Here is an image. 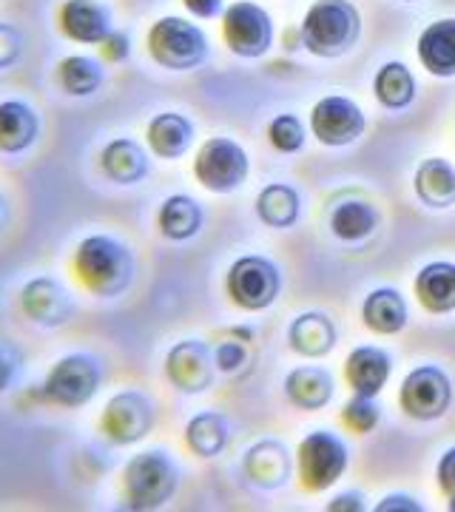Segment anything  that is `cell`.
Masks as SVG:
<instances>
[{"mask_svg":"<svg viewBox=\"0 0 455 512\" xmlns=\"http://www.w3.org/2000/svg\"><path fill=\"white\" fill-rule=\"evenodd\" d=\"M77 282L100 299H117L131 288L137 276V259L126 242L109 234L86 237L72 259Z\"/></svg>","mask_w":455,"mask_h":512,"instance_id":"cell-1","label":"cell"},{"mask_svg":"<svg viewBox=\"0 0 455 512\" xmlns=\"http://www.w3.org/2000/svg\"><path fill=\"white\" fill-rule=\"evenodd\" d=\"M299 32L310 55L342 57L362 37V15L350 0H316L299 23Z\"/></svg>","mask_w":455,"mask_h":512,"instance_id":"cell-2","label":"cell"},{"mask_svg":"<svg viewBox=\"0 0 455 512\" xmlns=\"http://www.w3.org/2000/svg\"><path fill=\"white\" fill-rule=\"evenodd\" d=\"M180 487V470L163 450H143L123 467V498L128 510L151 512L165 507Z\"/></svg>","mask_w":455,"mask_h":512,"instance_id":"cell-3","label":"cell"},{"mask_svg":"<svg viewBox=\"0 0 455 512\" xmlns=\"http://www.w3.org/2000/svg\"><path fill=\"white\" fill-rule=\"evenodd\" d=\"M148 55L168 72H194L208 57V37L197 23L168 15L160 18L146 37Z\"/></svg>","mask_w":455,"mask_h":512,"instance_id":"cell-4","label":"cell"},{"mask_svg":"<svg viewBox=\"0 0 455 512\" xmlns=\"http://www.w3.org/2000/svg\"><path fill=\"white\" fill-rule=\"evenodd\" d=\"M103 384V367L89 353H69L57 359L40 384V402L55 404L63 410H77L89 404Z\"/></svg>","mask_w":455,"mask_h":512,"instance_id":"cell-5","label":"cell"},{"mask_svg":"<svg viewBox=\"0 0 455 512\" xmlns=\"http://www.w3.org/2000/svg\"><path fill=\"white\" fill-rule=\"evenodd\" d=\"M350 450L336 433L313 430L296 447V478L305 493H325L345 476Z\"/></svg>","mask_w":455,"mask_h":512,"instance_id":"cell-6","label":"cell"},{"mask_svg":"<svg viewBox=\"0 0 455 512\" xmlns=\"http://www.w3.org/2000/svg\"><path fill=\"white\" fill-rule=\"evenodd\" d=\"M225 293L239 311H265L282 293V271L268 256H239L225 274Z\"/></svg>","mask_w":455,"mask_h":512,"instance_id":"cell-7","label":"cell"},{"mask_svg":"<svg viewBox=\"0 0 455 512\" xmlns=\"http://www.w3.org/2000/svg\"><path fill=\"white\" fill-rule=\"evenodd\" d=\"M251 174L248 151L231 137H208L194 157V177L211 194H231Z\"/></svg>","mask_w":455,"mask_h":512,"instance_id":"cell-8","label":"cell"},{"mask_svg":"<svg viewBox=\"0 0 455 512\" xmlns=\"http://www.w3.org/2000/svg\"><path fill=\"white\" fill-rule=\"evenodd\" d=\"M453 404V382L438 365H421L404 376L399 387V407L407 419L436 421Z\"/></svg>","mask_w":455,"mask_h":512,"instance_id":"cell-9","label":"cell"},{"mask_svg":"<svg viewBox=\"0 0 455 512\" xmlns=\"http://www.w3.org/2000/svg\"><path fill=\"white\" fill-rule=\"evenodd\" d=\"M154 402L140 390H120L114 393L103 413H100V433L117 444V447H128L143 441L154 430Z\"/></svg>","mask_w":455,"mask_h":512,"instance_id":"cell-10","label":"cell"},{"mask_svg":"<svg viewBox=\"0 0 455 512\" xmlns=\"http://www.w3.org/2000/svg\"><path fill=\"white\" fill-rule=\"evenodd\" d=\"M222 37L237 57H265L273 46V18L251 0H237L222 12Z\"/></svg>","mask_w":455,"mask_h":512,"instance_id":"cell-11","label":"cell"},{"mask_svg":"<svg viewBox=\"0 0 455 512\" xmlns=\"http://www.w3.org/2000/svg\"><path fill=\"white\" fill-rule=\"evenodd\" d=\"M367 128V117L359 109V103H353L350 97L342 94H328L322 97L313 111H310V131L313 137L328 148L353 146Z\"/></svg>","mask_w":455,"mask_h":512,"instance_id":"cell-12","label":"cell"},{"mask_svg":"<svg viewBox=\"0 0 455 512\" xmlns=\"http://www.w3.org/2000/svg\"><path fill=\"white\" fill-rule=\"evenodd\" d=\"M217 362L200 339H182L165 356V379L185 396H200L217 379Z\"/></svg>","mask_w":455,"mask_h":512,"instance_id":"cell-13","label":"cell"},{"mask_svg":"<svg viewBox=\"0 0 455 512\" xmlns=\"http://www.w3.org/2000/svg\"><path fill=\"white\" fill-rule=\"evenodd\" d=\"M20 311L37 328H60L74 316V302L57 279L35 276L20 291Z\"/></svg>","mask_w":455,"mask_h":512,"instance_id":"cell-14","label":"cell"},{"mask_svg":"<svg viewBox=\"0 0 455 512\" xmlns=\"http://www.w3.org/2000/svg\"><path fill=\"white\" fill-rule=\"evenodd\" d=\"M242 473L259 490H279L293 476L291 450L276 439L256 441L242 458Z\"/></svg>","mask_w":455,"mask_h":512,"instance_id":"cell-15","label":"cell"},{"mask_svg":"<svg viewBox=\"0 0 455 512\" xmlns=\"http://www.w3.org/2000/svg\"><path fill=\"white\" fill-rule=\"evenodd\" d=\"M57 26L60 32L83 46H100L111 29V12L97 0H66L57 9Z\"/></svg>","mask_w":455,"mask_h":512,"instance_id":"cell-16","label":"cell"},{"mask_svg":"<svg viewBox=\"0 0 455 512\" xmlns=\"http://www.w3.org/2000/svg\"><path fill=\"white\" fill-rule=\"evenodd\" d=\"M393 373V359L390 353L373 345L353 348L345 359V382L356 396H370L376 399L382 393Z\"/></svg>","mask_w":455,"mask_h":512,"instance_id":"cell-17","label":"cell"},{"mask_svg":"<svg viewBox=\"0 0 455 512\" xmlns=\"http://www.w3.org/2000/svg\"><path fill=\"white\" fill-rule=\"evenodd\" d=\"M336 325L328 313L308 311L299 313L288 328V345L293 353L305 356V359H322L330 350L336 348Z\"/></svg>","mask_w":455,"mask_h":512,"instance_id":"cell-18","label":"cell"},{"mask_svg":"<svg viewBox=\"0 0 455 512\" xmlns=\"http://www.w3.org/2000/svg\"><path fill=\"white\" fill-rule=\"evenodd\" d=\"M100 168L117 185H137L143 183L151 171L146 148L131 137H117L109 146L100 151Z\"/></svg>","mask_w":455,"mask_h":512,"instance_id":"cell-19","label":"cell"},{"mask_svg":"<svg viewBox=\"0 0 455 512\" xmlns=\"http://www.w3.org/2000/svg\"><path fill=\"white\" fill-rule=\"evenodd\" d=\"M146 143L151 154L160 160H180L188 148L194 146V123L180 111H163L151 117L146 128Z\"/></svg>","mask_w":455,"mask_h":512,"instance_id":"cell-20","label":"cell"},{"mask_svg":"<svg viewBox=\"0 0 455 512\" xmlns=\"http://www.w3.org/2000/svg\"><path fill=\"white\" fill-rule=\"evenodd\" d=\"M416 52L433 77H455V18L433 20L419 35Z\"/></svg>","mask_w":455,"mask_h":512,"instance_id":"cell-21","label":"cell"},{"mask_svg":"<svg viewBox=\"0 0 455 512\" xmlns=\"http://www.w3.org/2000/svg\"><path fill=\"white\" fill-rule=\"evenodd\" d=\"M336 382L330 376V370L316 365L293 367L285 379V396L296 404L299 410H325L333 402Z\"/></svg>","mask_w":455,"mask_h":512,"instance_id":"cell-22","label":"cell"},{"mask_svg":"<svg viewBox=\"0 0 455 512\" xmlns=\"http://www.w3.org/2000/svg\"><path fill=\"white\" fill-rule=\"evenodd\" d=\"M40 137V117L23 100H3L0 103V151L3 154H23L35 146Z\"/></svg>","mask_w":455,"mask_h":512,"instance_id":"cell-23","label":"cell"},{"mask_svg":"<svg viewBox=\"0 0 455 512\" xmlns=\"http://www.w3.org/2000/svg\"><path fill=\"white\" fill-rule=\"evenodd\" d=\"M413 291L419 305L427 313H444L455 311V265L453 262H430L424 265L416 282H413Z\"/></svg>","mask_w":455,"mask_h":512,"instance_id":"cell-24","label":"cell"},{"mask_svg":"<svg viewBox=\"0 0 455 512\" xmlns=\"http://www.w3.org/2000/svg\"><path fill=\"white\" fill-rule=\"evenodd\" d=\"M407 302L396 288H376L364 296L362 322L376 336H396L407 328Z\"/></svg>","mask_w":455,"mask_h":512,"instance_id":"cell-25","label":"cell"},{"mask_svg":"<svg viewBox=\"0 0 455 512\" xmlns=\"http://www.w3.org/2000/svg\"><path fill=\"white\" fill-rule=\"evenodd\" d=\"M202 205L188 194H171L157 211V228L171 242H188L202 231Z\"/></svg>","mask_w":455,"mask_h":512,"instance_id":"cell-26","label":"cell"},{"mask_svg":"<svg viewBox=\"0 0 455 512\" xmlns=\"http://www.w3.org/2000/svg\"><path fill=\"white\" fill-rule=\"evenodd\" d=\"M413 188L427 208H453L455 205V168L444 157H430L416 168Z\"/></svg>","mask_w":455,"mask_h":512,"instance_id":"cell-27","label":"cell"},{"mask_svg":"<svg viewBox=\"0 0 455 512\" xmlns=\"http://www.w3.org/2000/svg\"><path fill=\"white\" fill-rule=\"evenodd\" d=\"M231 441V427L228 419L217 410H205L197 413L194 419L185 424V444L194 456L200 458H217L225 453Z\"/></svg>","mask_w":455,"mask_h":512,"instance_id":"cell-28","label":"cell"},{"mask_svg":"<svg viewBox=\"0 0 455 512\" xmlns=\"http://www.w3.org/2000/svg\"><path fill=\"white\" fill-rule=\"evenodd\" d=\"M299 211H302L299 191L288 183L265 185L256 197V217L276 231H285V228L296 225Z\"/></svg>","mask_w":455,"mask_h":512,"instance_id":"cell-29","label":"cell"},{"mask_svg":"<svg viewBox=\"0 0 455 512\" xmlns=\"http://www.w3.org/2000/svg\"><path fill=\"white\" fill-rule=\"evenodd\" d=\"M57 86L69 97H91L103 86L106 69L97 57L89 55H69L57 63Z\"/></svg>","mask_w":455,"mask_h":512,"instance_id":"cell-30","label":"cell"},{"mask_svg":"<svg viewBox=\"0 0 455 512\" xmlns=\"http://www.w3.org/2000/svg\"><path fill=\"white\" fill-rule=\"evenodd\" d=\"M416 92H419L416 77L399 60L384 63L382 69L376 72V77H373V94H376V100L382 103L384 109H407L416 100Z\"/></svg>","mask_w":455,"mask_h":512,"instance_id":"cell-31","label":"cell"},{"mask_svg":"<svg viewBox=\"0 0 455 512\" xmlns=\"http://www.w3.org/2000/svg\"><path fill=\"white\" fill-rule=\"evenodd\" d=\"M379 228V214L370 202L345 200L330 214V231L342 242H362Z\"/></svg>","mask_w":455,"mask_h":512,"instance_id":"cell-32","label":"cell"},{"mask_svg":"<svg viewBox=\"0 0 455 512\" xmlns=\"http://www.w3.org/2000/svg\"><path fill=\"white\" fill-rule=\"evenodd\" d=\"M379 421H382V407L370 396H356L353 393V399L345 402V407H342V424L350 433H356V436L373 433L379 427Z\"/></svg>","mask_w":455,"mask_h":512,"instance_id":"cell-33","label":"cell"},{"mask_svg":"<svg viewBox=\"0 0 455 512\" xmlns=\"http://www.w3.org/2000/svg\"><path fill=\"white\" fill-rule=\"evenodd\" d=\"M268 140H271V146L276 151L296 154V151L305 148L308 134H305V126H302V120L296 114H279V117H273L271 126H268Z\"/></svg>","mask_w":455,"mask_h":512,"instance_id":"cell-34","label":"cell"},{"mask_svg":"<svg viewBox=\"0 0 455 512\" xmlns=\"http://www.w3.org/2000/svg\"><path fill=\"white\" fill-rule=\"evenodd\" d=\"M26 49V35L12 23H0V72L12 69L23 57Z\"/></svg>","mask_w":455,"mask_h":512,"instance_id":"cell-35","label":"cell"},{"mask_svg":"<svg viewBox=\"0 0 455 512\" xmlns=\"http://www.w3.org/2000/svg\"><path fill=\"white\" fill-rule=\"evenodd\" d=\"M214 362H217L219 373L231 376L245 367L248 362V353H245V345L237 342V339H228V342H219V348L214 350Z\"/></svg>","mask_w":455,"mask_h":512,"instance_id":"cell-36","label":"cell"},{"mask_svg":"<svg viewBox=\"0 0 455 512\" xmlns=\"http://www.w3.org/2000/svg\"><path fill=\"white\" fill-rule=\"evenodd\" d=\"M436 481L438 490L447 495V501H450V510H455V447H450L444 456L438 458Z\"/></svg>","mask_w":455,"mask_h":512,"instance_id":"cell-37","label":"cell"},{"mask_svg":"<svg viewBox=\"0 0 455 512\" xmlns=\"http://www.w3.org/2000/svg\"><path fill=\"white\" fill-rule=\"evenodd\" d=\"M131 55V37L126 32H111L103 43H100V57L106 60V63H123L126 57Z\"/></svg>","mask_w":455,"mask_h":512,"instance_id":"cell-38","label":"cell"},{"mask_svg":"<svg viewBox=\"0 0 455 512\" xmlns=\"http://www.w3.org/2000/svg\"><path fill=\"white\" fill-rule=\"evenodd\" d=\"M20 370V356L18 350L9 348V345H0V396L15 384Z\"/></svg>","mask_w":455,"mask_h":512,"instance_id":"cell-39","label":"cell"},{"mask_svg":"<svg viewBox=\"0 0 455 512\" xmlns=\"http://www.w3.org/2000/svg\"><path fill=\"white\" fill-rule=\"evenodd\" d=\"M182 6L188 9V15H194L197 20L219 18L228 9L225 0H182Z\"/></svg>","mask_w":455,"mask_h":512,"instance_id":"cell-40","label":"cell"},{"mask_svg":"<svg viewBox=\"0 0 455 512\" xmlns=\"http://www.w3.org/2000/svg\"><path fill=\"white\" fill-rule=\"evenodd\" d=\"M396 510H404V512H421L419 501L413 498V495H404V493H393L382 498L379 504H376V512H396Z\"/></svg>","mask_w":455,"mask_h":512,"instance_id":"cell-41","label":"cell"},{"mask_svg":"<svg viewBox=\"0 0 455 512\" xmlns=\"http://www.w3.org/2000/svg\"><path fill=\"white\" fill-rule=\"evenodd\" d=\"M364 495L362 493H339L328 504V512H362Z\"/></svg>","mask_w":455,"mask_h":512,"instance_id":"cell-42","label":"cell"},{"mask_svg":"<svg viewBox=\"0 0 455 512\" xmlns=\"http://www.w3.org/2000/svg\"><path fill=\"white\" fill-rule=\"evenodd\" d=\"M282 43H285V49H299V46H302V32H299V29H291V32H285Z\"/></svg>","mask_w":455,"mask_h":512,"instance_id":"cell-43","label":"cell"},{"mask_svg":"<svg viewBox=\"0 0 455 512\" xmlns=\"http://www.w3.org/2000/svg\"><path fill=\"white\" fill-rule=\"evenodd\" d=\"M6 225H9V200L0 194V234L6 231Z\"/></svg>","mask_w":455,"mask_h":512,"instance_id":"cell-44","label":"cell"},{"mask_svg":"<svg viewBox=\"0 0 455 512\" xmlns=\"http://www.w3.org/2000/svg\"><path fill=\"white\" fill-rule=\"evenodd\" d=\"M407 3H413V0H407Z\"/></svg>","mask_w":455,"mask_h":512,"instance_id":"cell-45","label":"cell"}]
</instances>
